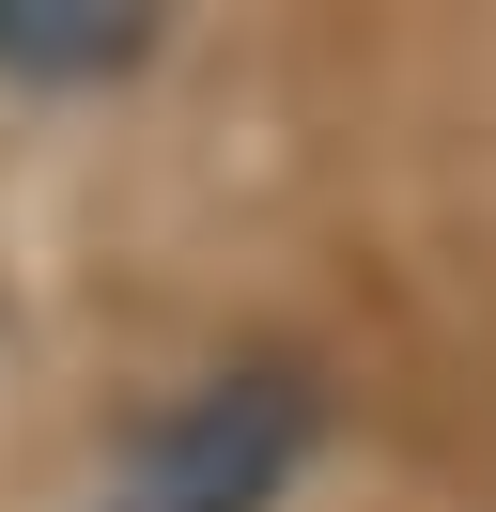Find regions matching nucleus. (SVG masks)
Here are the masks:
<instances>
[{
  "label": "nucleus",
  "mask_w": 496,
  "mask_h": 512,
  "mask_svg": "<svg viewBox=\"0 0 496 512\" xmlns=\"http://www.w3.org/2000/svg\"><path fill=\"white\" fill-rule=\"evenodd\" d=\"M310 466H326V373L295 342H233L124 419L93 512H295Z\"/></svg>",
  "instance_id": "1"
},
{
  "label": "nucleus",
  "mask_w": 496,
  "mask_h": 512,
  "mask_svg": "<svg viewBox=\"0 0 496 512\" xmlns=\"http://www.w3.org/2000/svg\"><path fill=\"white\" fill-rule=\"evenodd\" d=\"M155 47H171L155 0H0V94H47V109L155 78Z\"/></svg>",
  "instance_id": "2"
}]
</instances>
